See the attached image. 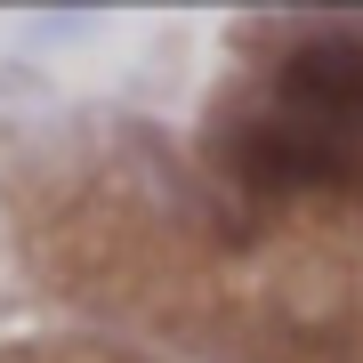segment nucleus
<instances>
[{
    "mask_svg": "<svg viewBox=\"0 0 363 363\" xmlns=\"http://www.w3.org/2000/svg\"><path fill=\"white\" fill-rule=\"evenodd\" d=\"M234 169H242L250 186H267V194L347 186L355 169H363V145L339 138V130H315V121L283 113V105H267V113H250L242 130H234Z\"/></svg>",
    "mask_w": 363,
    "mask_h": 363,
    "instance_id": "f257e3e1",
    "label": "nucleus"
},
{
    "mask_svg": "<svg viewBox=\"0 0 363 363\" xmlns=\"http://www.w3.org/2000/svg\"><path fill=\"white\" fill-rule=\"evenodd\" d=\"M274 105L363 145V33H315L274 73Z\"/></svg>",
    "mask_w": 363,
    "mask_h": 363,
    "instance_id": "f03ea898",
    "label": "nucleus"
}]
</instances>
